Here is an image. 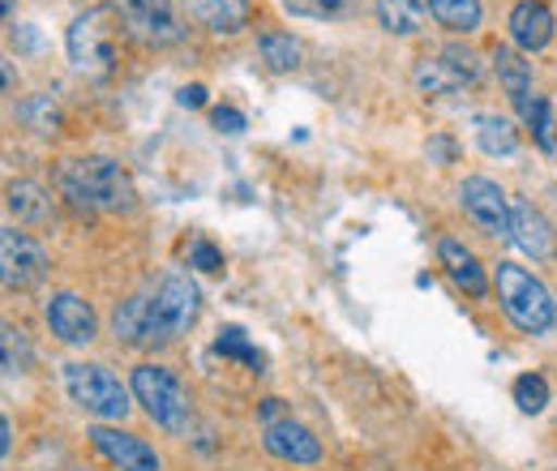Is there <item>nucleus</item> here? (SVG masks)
Returning <instances> with one entry per match:
<instances>
[{
  "instance_id": "obj_35",
  "label": "nucleus",
  "mask_w": 557,
  "mask_h": 471,
  "mask_svg": "<svg viewBox=\"0 0 557 471\" xmlns=\"http://www.w3.org/2000/svg\"><path fill=\"white\" fill-rule=\"evenodd\" d=\"M0 9H4V22H13V0H0Z\"/></svg>"
},
{
  "instance_id": "obj_1",
  "label": "nucleus",
  "mask_w": 557,
  "mask_h": 471,
  "mask_svg": "<svg viewBox=\"0 0 557 471\" xmlns=\"http://www.w3.org/2000/svg\"><path fill=\"white\" fill-rule=\"evenodd\" d=\"M202 313V292L189 274H163L154 292H141V296H129L116 318H112V331L125 347H168L181 335H189V326L198 322Z\"/></svg>"
},
{
  "instance_id": "obj_30",
  "label": "nucleus",
  "mask_w": 557,
  "mask_h": 471,
  "mask_svg": "<svg viewBox=\"0 0 557 471\" xmlns=\"http://www.w3.org/2000/svg\"><path fill=\"white\" fill-rule=\"evenodd\" d=\"M210 121H214V129H219V134H245V112H236V108H214V116H210Z\"/></svg>"
},
{
  "instance_id": "obj_11",
  "label": "nucleus",
  "mask_w": 557,
  "mask_h": 471,
  "mask_svg": "<svg viewBox=\"0 0 557 471\" xmlns=\"http://www.w3.org/2000/svg\"><path fill=\"white\" fill-rule=\"evenodd\" d=\"M48 326H52V335L61 338V343L86 347L95 338V331H99V318H95V309L77 292H61V296L48 300Z\"/></svg>"
},
{
  "instance_id": "obj_29",
  "label": "nucleus",
  "mask_w": 557,
  "mask_h": 471,
  "mask_svg": "<svg viewBox=\"0 0 557 471\" xmlns=\"http://www.w3.org/2000/svg\"><path fill=\"white\" fill-rule=\"evenodd\" d=\"M189 267L194 270H207V274H214V270L223 267V253L210 245V240H198L194 249H189Z\"/></svg>"
},
{
  "instance_id": "obj_9",
  "label": "nucleus",
  "mask_w": 557,
  "mask_h": 471,
  "mask_svg": "<svg viewBox=\"0 0 557 471\" xmlns=\"http://www.w3.org/2000/svg\"><path fill=\"white\" fill-rule=\"evenodd\" d=\"M125 26L146 44H176L185 30L172 17V0H112Z\"/></svg>"
},
{
  "instance_id": "obj_26",
  "label": "nucleus",
  "mask_w": 557,
  "mask_h": 471,
  "mask_svg": "<svg viewBox=\"0 0 557 471\" xmlns=\"http://www.w3.org/2000/svg\"><path fill=\"white\" fill-rule=\"evenodd\" d=\"M515 404H519V411H528V416H541L549 407V382L541 373L515 377Z\"/></svg>"
},
{
  "instance_id": "obj_33",
  "label": "nucleus",
  "mask_w": 557,
  "mask_h": 471,
  "mask_svg": "<svg viewBox=\"0 0 557 471\" xmlns=\"http://www.w3.org/2000/svg\"><path fill=\"white\" fill-rule=\"evenodd\" d=\"M275 420H283V404H278V399H267V404H262V424H275Z\"/></svg>"
},
{
  "instance_id": "obj_3",
  "label": "nucleus",
  "mask_w": 557,
  "mask_h": 471,
  "mask_svg": "<svg viewBox=\"0 0 557 471\" xmlns=\"http://www.w3.org/2000/svg\"><path fill=\"white\" fill-rule=\"evenodd\" d=\"M497 300L523 335H549L557 326V305L549 287L515 262H497Z\"/></svg>"
},
{
  "instance_id": "obj_12",
  "label": "nucleus",
  "mask_w": 557,
  "mask_h": 471,
  "mask_svg": "<svg viewBox=\"0 0 557 471\" xmlns=\"http://www.w3.org/2000/svg\"><path fill=\"white\" fill-rule=\"evenodd\" d=\"M65 48H70L73 69H108L112 65V44H108V26H103V13H82L65 35Z\"/></svg>"
},
{
  "instance_id": "obj_19",
  "label": "nucleus",
  "mask_w": 557,
  "mask_h": 471,
  "mask_svg": "<svg viewBox=\"0 0 557 471\" xmlns=\"http://www.w3.org/2000/svg\"><path fill=\"white\" fill-rule=\"evenodd\" d=\"M377 22L391 35H420L429 26V4L424 0H377Z\"/></svg>"
},
{
  "instance_id": "obj_34",
  "label": "nucleus",
  "mask_w": 557,
  "mask_h": 471,
  "mask_svg": "<svg viewBox=\"0 0 557 471\" xmlns=\"http://www.w3.org/2000/svg\"><path fill=\"white\" fill-rule=\"evenodd\" d=\"M9 433H13L9 420H0V455H9Z\"/></svg>"
},
{
  "instance_id": "obj_6",
  "label": "nucleus",
  "mask_w": 557,
  "mask_h": 471,
  "mask_svg": "<svg viewBox=\"0 0 557 471\" xmlns=\"http://www.w3.org/2000/svg\"><path fill=\"white\" fill-rule=\"evenodd\" d=\"M48 274V253L17 227H4L0 232V283L9 292H26L35 283H44Z\"/></svg>"
},
{
  "instance_id": "obj_15",
  "label": "nucleus",
  "mask_w": 557,
  "mask_h": 471,
  "mask_svg": "<svg viewBox=\"0 0 557 471\" xmlns=\"http://www.w3.org/2000/svg\"><path fill=\"white\" fill-rule=\"evenodd\" d=\"M510 39H515V48H523V52L549 48V39H554V13H549V4H541V0H519V4L510 9Z\"/></svg>"
},
{
  "instance_id": "obj_7",
  "label": "nucleus",
  "mask_w": 557,
  "mask_h": 471,
  "mask_svg": "<svg viewBox=\"0 0 557 471\" xmlns=\"http://www.w3.org/2000/svg\"><path fill=\"white\" fill-rule=\"evenodd\" d=\"M459 202L485 236H510V198L488 176H468L459 185Z\"/></svg>"
},
{
  "instance_id": "obj_18",
  "label": "nucleus",
  "mask_w": 557,
  "mask_h": 471,
  "mask_svg": "<svg viewBox=\"0 0 557 471\" xmlns=\"http://www.w3.org/2000/svg\"><path fill=\"white\" fill-rule=\"evenodd\" d=\"M493 73L502 82V90L510 95V103L519 108L523 99H532V65L515 52V48H497L493 52Z\"/></svg>"
},
{
  "instance_id": "obj_4",
  "label": "nucleus",
  "mask_w": 557,
  "mask_h": 471,
  "mask_svg": "<svg viewBox=\"0 0 557 471\" xmlns=\"http://www.w3.org/2000/svg\"><path fill=\"white\" fill-rule=\"evenodd\" d=\"M134 399L141 404V411L168 429V433H189L194 424V407H189V391L181 386V377L172 369H159V364H138L134 369V382H129Z\"/></svg>"
},
{
  "instance_id": "obj_23",
  "label": "nucleus",
  "mask_w": 557,
  "mask_h": 471,
  "mask_svg": "<svg viewBox=\"0 0 557 471\" xmlns=\"http://www.w3.org/2000/svg\"><path fill=\"white\" fill-rule=\"evenodd\" d=\"M476 141L485 154H515L519 150V134L506 116H476Z\"/></svg>"
},
{
  "instance_id": "obj_31",
  "label": "nucleus",
  "mask_w": 557,
  "mask_h": 471,
  "mask_svg": "<svg viewBox=\"0 0 557 471\" xmlns=\"http://www.w3.org/2000/svg\"><path fill=\"white\" fill-rule=\"evenodd\" d=\"M429 159H437L442 168L455 163V141H450V137H433V141H429Z\"/></svg>"
},
{
  "instance_id": "obj_5",
  "label": "nucleus",
  "mask_w": 557,
  "mask_h": 471,
  "mask_svg": "<svg viewBox=\"0 0 557 471\" xmlns=\"http://www.w3.org/2000/svg\"><path fill=\"white\" fill-rule=\"evenodd\" d=\"M65 391H70L73 404L95 420H125L129 416V391L103 364H86V360L70 364L65 369Z\"/></svg>"
},
{
  "instance_id": "obj_14",
  "label": "nucleus",
  "mask_w": 557,
  "mask_h": 471,
  "mask_svg": "<svg viewBox=\"0 0 557 471\" xmlns=\"http://www.w3.org/2000/svg\"><path fill=\"white\" fill-rule=\"evenodd\" d=\"M262 442H267V450L283 459V463H300V468H309V463H318L322 459V442L305 429V424H296L292 416H283L275 424H267L262 429Z\"/></svg>"
},
{
  "instance_id": "obj_27",
  "label": "nucleus",
  "mask_w": 557,
  "mask_h": 471,
  "mask_svg": "<svg viewBox=\"0 0 557 471\" xmlns=\"http://www.w3.org/2000/svg\"><path fill=\"white\" fill-rule=\"evenodd\" d=\"M26 360H30V351H26L22 331L4 326V373H22V369H26Z\"/></svg>"
},
{
  "instance_id": "obj_17",
  "label": "nucleus",
  "mask_w": 557,
  "mask_h": 471,
  "mask_svg": "<svg viewBox=\"0 0 557 471\" xmlns=\"http://www.w3.org/2000/svg\"><path fill=\"white\" fill-rule=\"evenodd\" d=\"M437 258H442L446 274H450L468 296H485L488 292V278H485V270H481V262H476V253L463 249L459 240H442V245H437Z\"/></svg>"
},
{
  "instance_id": "obj_20",
  "label": "nucleus",
  "mask_w": 557,
  "mask_h": 471,
  "mask_svg": "<svg viewBox=\"0 0 557 471\" xmlns=\"http://www.w3.org/2000/svg\"><path fill=\"white\" fill-rule=\"evenodd\" d=\"M4 206H9V214H13L17 223H48V214H52V198H48L44 185H35V181H13Z\"/></svg>"
},
{
  "instance_id": "obj_2",
  "label": "nucleus",
  "mask_w": 557,
  "mask_h": 471,
  "mask_svg": "<svg viewBox=\"0 0 557 471\" xmlns=\"http://www.w3.org/2000/svg\"><path fill=\"white\" fill-rule=\"evenodd\" d=\"M61 194L77 210H134L138 189L129 181V172L112 159H73L61 168Z\"/></svg>"
},
{
  "instance_id": "obj_8",
  "label": "nucleus",
  "mask_w": 557,
  "mask_h": 471,
  "mask_svg": "<svg viewBox=\"0 0 557 471\" xmlns=\"http://www.w3.org/2000/svg\"><path fill=\"white\" fill-rule=\"evenodd\" d=\"M90 446L112 463L116 471H159V455H154V446H146L141 437L134 433H121V429H108V424H95L90 433Z\"/></svg>"
},
{
  "instance_id": "obj_22",
  "label": "nucleus",
  "mask_w": 557,
  "mask_h": 471,
  "mask_svg": "<svg viewBox=\"0 0 557 471\" xmlns=\"http://www.w3.org/2000/svg\"><path fill=\"white\" fill-rule=\"evenodd\" d=\"M214 351H219L223 360H240V364H249L253 373H262V369H267V356L249 343V335H245L240 326H223L219 338H214Z\"/></svg>"
},
{
  "instance_id": "obj_13",
  "label": "nucleus",
  "mask_w": 557,
  "mask_h": 471,
  "mask_svg": "<svg viewBox=\"0 0 557 471\" xmlns=\"http://www.w3.org/2000/svg\"><path fill=\"white\" fill-rule=\"evenodd\" d=\"M510 240L532 258V262H549L557 249V236L549 227V219L536 210V206L510 198Z\"/></svg>"
},
{
  "instance_id": "obj_25",
  "label": "nucleus",
  "mask_w": 557,
  "mask_h": 471,
  "mask_svg": "<svg viewBox=\"0 0 557 471\" xmlns=\"http://www.w3.org/2000/svg\"><path fill=\"white\" fill-rule=\"evenodd\" d=\"M519 116L532 125V134L541 141V150H557V137H554V121H549V103L541 99V95H532V99H523L519 103Z\"/></svg>"
},
{
  "instance_id": "obj_21",
  "label": "nucleus",
  "mask_w": 557,
  "mask_h": 471,
  "mask_svg": "<svg viewBox=\"0 0 557 471\" xmlns=\"http://www.w3.org/2000/svg\"><path fill=\"white\" fill-rule=\"evenodd\" d=\"M424 4H429V13H433L446 30L468 35V30L481 26V0H424Z\"/></svg>"
},
{
  "instance_id": "obj_28",
  "label": "nucleus",
  "mask_w": 557,
  "mask_h": 471,
  "mask_svg": "<svg viewBox=\"0 0 557 471\" xmlns=\"http://www.w3.org/2000/svg\"><path fill=\"white\" fill-rule=\"evenodd\" d=\"M283 9H292L300 17H331L344 9V0H283Z\"/></svg>"
},
{
  "instance_id": "obj_32",
  "label": "nucleus",
  "mask_w": 557,
  "mask_h": 471,
  "mask_svg": "<svg viewBox=\"0 0 557 471\" xmlns=\"http://www.w3.org/2000/svg\"><path fill=\"white\" fill-rule=\"evenodd\" d=\"M176 99H181V108H202L207 103V86H185Z\"/></svg>"
},
{
  "instance_id": "obj_16",
  "label": "nucleus",
  "mask_w": 557,
  "mask_h": 471,
  "mask_svg": "<svg viewBox=\"0 0 557 471\" xmlns=\"http://www.w3.org/2000/svg\"><path fill=\"white\" fill-rule=\"evenodd\" d=\"M185 4L214 35H240L249 26V0H185Z\"/></svg>"
},
{
  "instance_id": "obj_24",
  "label": "nucleus",
  "mask_w": 557,
  "mask_h": 471,
  "mask_svg": "<svg viewBox=\"0 0 557 471\" xmlns=\"http://www.w3.org/2000/svg\"><path fill=\"white\" fill-rule=\"evenodd\" d=\"M258 52H262L267 69H275V73H292V69L300 65V44L292 35H278V30H267L258 39Z\"/></svg>"
},
{
  "instance_id": "obj_10",
  "label": "nucleus",
  "mask_w": 557,
  "mask_h": 471,
  "mask_svg": "<svg viewBox=\"0 0 557 471\" xmlns=\"http://www.w3.org/2000/svg\"><path fill=\"white\" fill-rule=\"evenodd\" d=\"M412 77L424 95H450L476 77V57L468 48H442L433 61H420Z\"/></svg>"
}]
</instances>
